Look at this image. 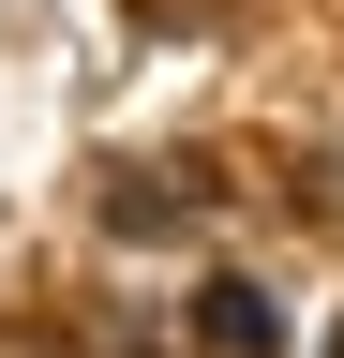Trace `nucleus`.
Returning a JSON list of instances; mask_svg holds the SVG:
<instances>
[{
    "instance_id": "obj_1",
    "label": "nucleus",
    "mask_w": 344,
    "mask_h": 358,
    "mask_svg": "<svg viewBox=\"0 0 344 358\" xmlns=\"http://www.w3.org/2000/svg\"><path fill=\"white\" fill-rule=\"evenodd\" d=\"M195 343H209V358H270V343H284V299H270V284H240V268H225V284L195 299Z\"/></svg>"
}]
</instances>
